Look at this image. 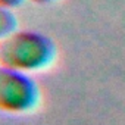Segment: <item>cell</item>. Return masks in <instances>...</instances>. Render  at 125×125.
Instances as JSON below:
<instances>
[{
    "label": "cell",
    "instance_id": "1",
    "mask_svg": "<svg viewBox=\"0 0 125 125\" xmlns=\"http://www.w3.org/2000/svg\"><path fill=\"white\" fill-rule=\"evenodd\" d=\"M56 59V46L44 34L15 30L0 41V65L27 74L47 69Z\"/></svg>",
    "mask_w": 125,
    "mask_h": 125
},
{
    "label": "cell",
    "instance_id": "2",
    "mask_svg": "<svg viewBox=\"0 0 125 125\" xmlns=\"http://www.w3.org/2000/svg\"><path fill=\"white\" fill-rule=\"evenodd\" d=\"M40 99V87L31 74L0 65V112L25 115L38 106Z\"/></svg>",
    "mask_w": 125,
    "mask_h": 125
},
{
    "label": "cell",
    "instance_id": "3",
    "mask_svg": "<svg viewBox=\"0 0 125 125\" xmlns=\"http://www.w3.org/2000/svg\"><path fill=\"white\" fill-rule=\"evenodd\" d=\"M18 30V18L13 9L0 6V41Z\"/></svg>",
    "mask_w": 125,
    "mask_h": 125
},
{
    "label": "cell",
    "instance_id": "4",
    "mask_svg": "<svg viewBox=\"0 0 125 125\" xmlns=\"http://www.w3.org/2000/svg\"><path fill=\"white\" fill-rule=\"evenodd\" d=\"M24 2H25V0H0V6H5L8 9H16Z\"/></svg>",
    "mask_w": 125,
    "mask_h": 125
},
{
    "label": "cell",
    "instance_id": "5",
    "mask_svg": "<svg viewBox=\"0 0 125 125\" xmlns=\"http://www.w3.org/2000/svg\"><path fill=\"white\" fill-rule=\"evenodd\" d=\"M30 2L37 3V5H46V3H52V2H54V0H30Z\"/></svg>",
    "mask_w": 125,
    "mask_h": 125
}]
</instances>
